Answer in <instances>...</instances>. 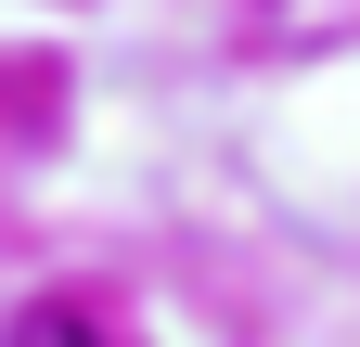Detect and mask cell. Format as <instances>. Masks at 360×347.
Listing matches in <instances>:
<instances>
[{
	"instance_id": "6da1fadb",
	"label": "cell",
	"mask_w": 360,
	"mask_h": 347,
	"mask_svg": "<svg viewBox=\"0 0 360 347\" xmlns=\"http://www.w3.org/2000/svg\"><path fill=\"white\" fill-rule=\"evenodd\" d=\"M0 347H90V309H65V296H26Z\"/></svg>"
}]
</instances>
